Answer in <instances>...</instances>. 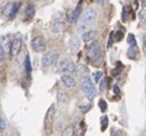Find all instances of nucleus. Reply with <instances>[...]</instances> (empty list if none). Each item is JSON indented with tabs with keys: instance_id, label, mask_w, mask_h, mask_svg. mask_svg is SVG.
Instances as JSON below:
<instances>
[{
	"instance_id": "nucleus-12",
	"label": "nucleus",
	"mask_w": 146,
	"mask_h": 136,
	"mask_svg": "<svg viewBox=\"0 0 146 136\" xmlns=\"http://www.w3.org/2000/svg\"><path fill=\"white\" fill-rule=\"evenodd\" d=\"M69 47H70V51L71 52H77L81 47V42L77 37H72L70 39V43H69Z\"/></svg>"
},
{
	"instance_id": "nucleus-16",
	"label": "nucleus",
	"mask_w": 146,
	"mask_h": 136,
	"mask_svg": "<svg viewBox=\"0 0 146 136\" xmlns=\"http://www.w3.org/2000/svg\"><path fill=\"white\" fill-rule=\"evenodd\" d=\"M66 21L68 23H72V22H76V19H75V12L74 9H69L67 12V15H66Z\"/></svg>"
},
{
	"instance_id": "nucleus-6",
	"label": "nucleus",
	"mask_w": 146,
	"mask_h": 136,
	"mask_svg": "<svg viewBox=\"0 0 146 136\" xmlns=\"http://www.w3.org/2000/svg\"><path fill=\"white\" fill-rule=\"evenodd\" d=\"M21 46H22V37L20 33H16L15 37L13 38L12 41V46H11V55L12 57H15L17 55V53L20 52L21 50Z\"/></svg>"
},
{
	"instance_id": "nucleus-34",
	"label": "nucleus",
	"mask_w": 146,
	"mask_h": 136,
	"mask_svg": "<svg viewBox=\"0 0 146 136\" xmlns=\"http://www.w3.org/2000/svg\"><path fill=\"white\" fill-rule=\"evenodd\" d=\"M143 41H144V45H145V47H146V35L144 36V38H143Z\"/></svg>"
},
{
	"instance_id": "nucleus-33",
	"label": "nucleus",
	"mask_w": 146,
	"mask_h": 136,
	"mask_svg": "<svg viewBox=\"0 0 146 136\" xmlns=\"http://www.w3.org/2000/svg\"><path fill=\"white\" fill-rule=\"evenodd\" d=\"M115 136H122V133L121 131H116L115 133Z\"/></svg>"
},
{
	"instance_id": "nucleus-20",
	"label": "nucleus",
	"mask_w": 146,
	"mask_h": 136,
	"mask_svg": "<svg viewBox=\"0 0 146 136\" xmlns=\"http://www.w3.org/2000/svg\"><path fill=\"white\" fill-rule=\"evenodd\" d=\"M74 12H75V19H76V21L81 17V15H82V4L80 3L77 6H76V8L74 9Z\"/></svg>"
},
{
	"instance_id": "nucleus-32",
	"label": "nucleus",
	"mask_w": 146,
	"mask_h": 136,
	"mask_svg": "<svg viewBox=\"0 0 146 136\" xmlns=\"http://www.w3.org/2000/svg\"><path fill=\"white\" fill-rule=\"evenodd\" d=\"M96 1H97L98 4H100V5H102V4H105V0H96Z\"/></svg>"
},
{
	"instance_id": "nucleus-7",
	"label": "nucleus",
	"mask_w": 146,
	"mask_h": 136,
	"mask_svg": "<svg viewBox=\"0 0 146 136\" xmlns=\"http://www.w3.org/2000/svg\"><path fill=\"white\" fill-rule=\"evenodd\" d=\"M19 4H14V3H9L6 7H5V11H4V14L5 16L9 17V19H13L16 13H17V9H19Z\"/></svg>"
},
{
	"instance_id": "nucleus-28",
	"label": "nucleus",
	"mask_w": 146,
	"mask_h": 136,
	"mask_svg": "<svg viewBox=\"0 0 146 136\" xmlns=\"http://www.w3.org/2000/svg\"><path fill=\"white\" fill-rule=\"evenodd\" d=\"M106 87H107V80H101L100 81V90L104 91L106 89Z\"/></svg>"
},
{
	"instance_id": "nucleus-13",
	"label": "nucleus",
	"mask_w": 146,
	"mask_h": 136,
	"mask_svg": "<svg viewBox=\"0 0 146 136\" xmlns=\"http://www.w3.org/2000/svg\"><path fill=\"white\" fill-rule=\"evenodd\" d=\"M75 74L78 76V77H85L86 76V67L84 65H77L76 68H75Z\"/></svg>"
},
{
	"instance_id": "nucleus-4",
	"label": "nucleus",
	"mask_w": 146,
	"mask_h": 136,
	"mask_svg": "<svg viewBox=\"0 0 146 136\" xmlns=\"http://www.w3.org/2000/svg\"><path fill=\"white\" fill-rule=\"evenodd\" d=\"M58 55L59 54H58L56 51H48V52H46L43 55V58H42L43 66L44 67H51V66H53L55 63L56 59H58Z\"/></svg>"
},
{
	"instance_id": "nucleus-21",
	"label": "nucleus",
	"mask_w": 146,
	"mask_h": 136,
	"mask_svg": "<svg viewBox=\"0 0 146 136\" xmlns=\"http://www.w3.org/2000/svg\"><path fill=\"white\" fill-rule=\"evenodd\" d=\"M6 128H7V123H6V120L0 115V134L1 133H4L5 130H6Z\"/></svg>"
},
{
	"instance_id": "nucleus-5",
	"label": "nucleus",
	"mask_w": 146,
	"mask_h": 136,
	"mask_svg": "<svg viewBox=\"0 0 146 136\" xmlns=\"http://www.w3.org/2000/svg\"><path fill=\"white\" fill-rule=\"evenodd\" d=\"M31 49H32L35 52H38V53L44 52L45 49H46L44 37H42V36L35 37V38L31 41Z\"/></svg>"
},
{
	"instance_id": "nucleus-18",
	"label": "nucleus",
	"mask_w": 146,
	"mask_h": 136,
	"mask_svg": "<svg viewBox=\"0 0 146 136\" xmlns=\"http://www.w3.org/2000/svg\"><path fill=\"white\" fill-rule=\"evenodd\" d=\"M24 68H25V72L29 75L31 73V61H30V57L27 55L25 57V61H24Z\"/></svg>"
},
{
	"instance_id": "nucleus-3",
	"label": "nucleus",
	"mask_w": 146,
	"mask_h": 136,
	"mask_svg": "<svg viewBox=\"0 0 146 136\" xmlns=\"http://www.w3.org/2000/svg\"><path fill=\"white\" fill-rule=\"evenodd\" d=\"M59 68H60V72L62 74H71V73H75V68L76 66L74 65L70 59H62L59 63Z\"/></svg>"
},
{
	"instance_id": "nucleus-24",
	"label": "nucleus",
	"mask_w": 146,
	"mask_h": 136,
	"mask_svg": "<svg viewBox=\"0 0 146 136\" xmlns=\"http://www.w3.org/2000/svg\"><path fill=\"white\" fill-rule=\"evenodd\" d=\"M138 16H139V19H140L141 21H145V20H146V7L141 8V9L139 11Z\"/></svg>"
},
{
	"instance_id": "nucleus-2",
	"label": "nucleus",
	"mask_w": 146,
	"mask_h": 136,
	"mask_svg": "<svg viewBox=\"0 0 146 136\" xmlns=\"http://www.w3.org/2000/svg\"><path fill=\"white\" fill-rule=\"evenodd\" d=\"M86 51L89 53L90 59L93 62H97V61L100 60V58H101V51H100V47H99V43L97 41H92L86 46Z\"/></svg>"
},
{
	"instance_id": "nucleus-10",
	"label": "nucleus",
	"mask_w": 146,
	"mask_h": 136,
	"mask_svg": "<svg viewBox=\"0 0 146 136\" xmlns=\"http://www.w3.org/2000/svg\"><path fill=\"white\" fill-rule=\"evenodd\" d=\"M0 46L3 47V50L5 51L6 54H11V46H12V42L8 37H3L0 39Z\"/></svg>"
},
{
	"instance_id": "nucleus-1",
	"label": "nucleus",
	"mask_w": 146,
	"mask_h": 136,
	"mask_svg": "<svg viewBox=\"0 0 146 136\" xmlns=\"http://www.w3.org/2000/svg\"><path fill=\"white\" fill-rule=\"evenodd\" d=\"M97 19V12L92 7H88L81 15L78 24H77V30L78 31H84L86 30Z\"/></svg>"
},
{
	"instance_id": "nucleus-30",
	"label": "nucleus",
	"mask_w": 146,
	"mask_h": 136,
	"mask_svg": "<svg viewBox=\"0 0 146 136\" xmlns=\"http://www.w3.org/2000/svg\"><path fill=\"white\" fill-rule=\"evenodd\" d=\"M81 110L82 112H88L90 110V105H86V106H81Z\"/></svg>"
},
{
	"instance_id": "nucleus-19",
	"label": "nucleus",
	"mask_w": 146,
	"mask_h": 136,
	"mask_svg": "<svg viewBox=\"0 0 146 136\" xmlns=\"http://www.w3.org/2000/svg\"><path fill=\"white\" fill-rule=\"evenodd\" d=\"M61 136H74V127H72V126L67 127V128L62 131Z\"/></svg>"
},
{
	"instance_id": "nucleus-17",
	"label": "nucleus",
	"mask_w": 146,
	"mask_h": 136,
	"mask_svg": "<svg viewBox=\"0 0 146 136\" xmlns=\"http://www.w3.org/2000/svg\"><path fill=\"white\" fill-rule=\"evenodd\" d=\"M55 110V107H54V105H52L50 109H48V111H47V113H46V122H50L52 119H53V117H54V111Z\"/></svg>"
},
{
	"instance_id": "nucleus-14",
	"label": "nucleus",
	"mask_w": 146,
	"mask_h": 136,
	"mask_svg": "<svg viewBox=\"0 0 146 136\" xmlns=\"http://www.w3.org/2000/svg\"><path fill=\"white\" fill-rule=\"evenodd\" d=\"M35 13H36L35 6H33L32 4H29V5L27 6V8H25V12H24L25 19H27V20H31V19L35 16Z\"/></svg>"
},
{
	"instance_id": "nucleus-8",
	"label": "nucleus",
	"mask_w": 146,
	"mask_h": 136,
	"mask_svg": "<svg viewBox=\"0 0 146 136\" xmlns=\"http://www.w3.org/2000/svg\"><path fill=\"white\" fill-rule=\"evenodd\" d=\"M60 81L63 84V87H66V88H74V87H76V80L72 76L68 75V74L62 75Z\"/></svg>"
},
{
	"instance_id": "nucleus-35",
	"label": "nucleus",
	"mask_w": 146,
	"mask_h": 136,
	"mask_svg": "<svg viewBox=\"0 0 146 136\" xmlns=\"http://www.w3.org/2000/svg\"><path fill=\"white\" fill-rule=\"evenodd\" d=\"M145 3H146V0H145Z\"/></svg>"
},
{
	"instance_id": "nucleus-26",
	"label": "nucleus",
	"mask_w": 146,
	"mask_h": 136,
	"mask_svg": "<svg viewBox=\"0 0 146 136\" xmlns=\"http://www.w3.org/2000/svg\"><path fill=\"white\" fill-rule=\"evenodd\" d=\"M99 107L101 109L102 112H105V111L107 110V103H106L104 99H100V100H99Z\"/></svg>"
},
{
	"instance_id": "nucleus-9",
	"label": "nucleus",
	"mask_w": 146,
	"mask_h": 136,
	"mask_svg": "<svg viewBox=\"0 0 146 136\" xmlns=\"http://www.w3.org/2000/svg\"><path fill=\"white\" fill-rule=\"evenodd\" d=\"M93 88H94V85H93V83H92V80H91L89 76H85V77L83 79V81H82V91H83L85 95H88Z\"/></svg>"
},
{
	"instance_id": "nucleus-36",
	"label": "nucleus",
	"mask_w": 146,
	"mask_h": 136,
	"mask_svg": "<svg viewBox=\"0 0 146 136\" xmlns=\"http://www.w3.org/2000/svg\"><path fill=\"white\" fill-rule=\"evenodd\" d=\"M42 1H43V0H42Z\"/></svg>"
},
{
	"instance_id": "nucleus-22",
	"label": "nucleus",
	"mask_w": 146,
	"mask_h": 136,
	"mask_svg": "<svg viewBox=\"0 0 146 136\" xmlns=\"http://www.w3.org/2000/svg\"><path fill=\"white\" fill-rule=\"evenodd\" d=\"M102 72L101 71H98V72H96V73H93V79H94V82L96 83H99L100 81H101V79H102Z\"/></svg>"
},
{
	"instance_id": "nucleus-23",
	"label": "nucleus",
	"mask_w": 146,
	"mask_h": 136,
	"mask_svg": "<svg viewBox=\"0 0 146 136\" xmlns=\"http://www.w3.org/2000/svg\"><path fill=\"white\" fill-rule=\"evenodd\" d=\"M128 43H129V45H130L131 47H137V43H136V39H135L133 35H129V37H128Z\"/></svg>"
},
{
	"instance_id": "nucleus-31",
	"label": "nucleus",
	"mask_w": 146,
	"mask_h": 136,
	"mask_svg": "<svg viewBox=\"0 0 146 136\" xmlns=\"http://www.w3.org/2000/svg\"><path fill=\"white\" fill-rule=\"evenodd\" d=\"M114 91H115V93H120V89L117 87H114Z\"/></svg>"
},
{
	"instance_id": "nucleus-29",
	"label": "nucleus",
	"mask_w": 146,
	"mask_h": 136,
	"mask_svg": "<svg viewBox=\"0 0 146 136\" xmlns=\"http://www.w3.org/2000/svg\"><path fill=\"white\" fill-rule=\"evenodd\" d=\"M5 51L3 50V47L1 46H0V61H3L4 60V58H5Z\"/></svg>"
},
{
	"instance_id": "nucleus-15",
	"label": "nucleus",
	"mask_w": 146,
	"mask_h": 136,
	"mask_svg": "<svg viewBox=\"0 0 146 136\" xmlns=\"http://www.w3.org/2000/svg\"><path fill=\"white\" fill-rule=\"evenodd\" d=\"M56 99H58V101H60V103H66L67 99H68L67 92L63 91V90H59L58 95H56Z\"/></svg>"
},
{
	"instance_id": "nucleus-11",
	"label": "nucleus",
	"mask_w": 146,
	"mask_h": 136,
	"mask_svg": "<svg viewBox=\"0 0 146 136\" xmlns=\"http://www.w3.org/2000/svg\"><path fill=\"white\" fill-rule=\"evenodd\" d=\"M96 30H88V31H84L82 33V41L85 42V43H89V42H92L96 37Z\"/></svg>"
},
{
	"instance_id": "nucleus-25",
	"label": "nucleus",
	"mask_w": 146,
	"mask_h": 136,
	"mask_svg": "<svg viewBox=\"0 0 146 136\" xmlns=\"http://www.w3.org/2000/svg\"><path fill=\"white\" fill-rule=\"evenodd\" d=\"M96 95H97V89H96V88H93V89H92V90L86 95V97H88V99H89V100H92V99L96 97Z\"/></svg>"
},
{
	"instance_id": "nucleus-27",
	"label": "nucleus",
	"mask_w": 146,
	"mask_h": 136,
	"mask_svg": "<svg viewBox=\"0 0 146 136\" xmlns=\"http://www.w3.org/2000/svg\"><path fill=\"white\" fill-rule=\"evenodd\" d=\"M107 125H108V119H107V117H104L101 119V130H105Z\"/></svg>"
}]
</instances>
